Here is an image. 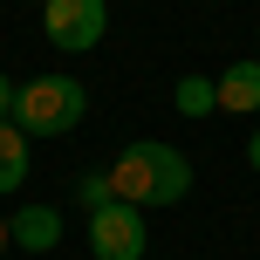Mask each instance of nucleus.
<instances>
[{
    "label": "nucleus",
    "mask_w": 260,
    "mask_h": 260,
    "mask_svg": "<svg viewBox=\"0 0 260 260\" xmlns=\"http://www.w3.org/2000/svg\"><path fill=\"white\" fill-rule=\"evenodd\" d=\"M41 27H48L55 48L82 55V48H96L110 35V7L103 0H41Z\"/></svg>",
    "instance_id": "obj_4"
},
{
    "label": "nucleus",
    "mask_w": 260,
    "mask_h": 260,
    "mask_svg": "<svg viewBox=\"0 0 260 260\" xmlns=\"http://www.w3.org/2000/svg\"><path fill=\"white\" fill-rule=\"evenodd\" d=\"M219 110L260 117V62H233V69L219 76Z\"/></svg>",
    "instance_id": "obj_6"
},
{
    "label": "nucleus",
    "mask_w": 260,
    "mask_h": 260,
    "mask_svg": "<svg viewBox=\"0 0 260 260\" xmlns=\"http://www.w3.org/2000/svg\"><path fill=\"white\" fill-rule=\"evenodd\" d=\"M82 199H89V206H110V199H117V185H110V171H89V178H82Z\"/></svg>",
    "instance_id": "obj_9"
},
{
    "label": "nucleus",
    "mask_w": 260,
    "mask_h": 260,
    "mask_svg": "<svg viewBox=\"0 0 260 260\" xmlns=\"http://www.w3.org/2000/svg\"><path fill=\"white\" fill-rule=\"evenodd\" d=\"M110 185H117V199H130V206H178L192 192V165H185L178 144L137 137V144H123L110 157Z\"/></svg>",
    "instance_id": "obj_1"
},
{
    "label": "nucleus",
    "mask_w": 260,
    "mask_h": 260,
    "mask_svg": "<svg viewBox=\"0 0 260 260\" xmlns=\"http://www.w3.org/2000/svg\"><path fill=\"white\" fill-rule=\"evenodd\" d=\"M247 165H253V171H260V130H253V144H247Z\"/></svg>",
    "instance_id": "obj_11"
},
{
    "label": "nucleus",
    "mask_w": 260,
    "mask_h": 260,
    "mask_svg": "<svg viewBox=\"0 0 260 260\" xmlns=\"http://www.w3.org/2000/svg\"><path fill=\"white\" fill-rule=\"evenodd\" d=\"M171 103H178V117H206V110H219V82H206V76H178Z\"/></svg>",
    "instance_id": "obj_8"
},
{
    "label": "nucleus",
    "mask_w": 260,
    "mask_h": 260,
    "mask_svg": "<svg viewBox=\"0 0 260 260\" xmlns=\"http://www.w3.org/2000/svg\"><path fill=\"white\" fill-rule=\"evenodd\" d=\"M82 110H89V89H82L76 76H35L14 96V123H21L27 137H62V130L82 123Z\"/></svg>",
    "instance_id": "obj_2"
},
{
    "label": "nucleus",
    "mask_w": 260,
    "mask_h": 260,
    "mask_svg": "<svg viewBox=\"0 0 260 260\" xmlns=\"http://www.w3.org/2000/svg\"><path fill=\"white\" fill-rule=\"evenodd\" d=\"M144 247H151L144 206H130V199L89 206V253H96V260H144Z\"/></svg>",
    "instance_id": "obj_3"
},
{
    "label": "nucleus",
    "mask_w": 260,
    "mask_h": 260,
    "mask_svg": "<svg viewBox=\"0 0 260 260\" xmlns=\"http://www.w3.org/2000/svg\"><path fill=\"white\" fill-rule=\"evenodd\" d=\"M7 233H14V247H27V253H55L62 247V212L55 206H21L7 219Z\"/></svg>",
    "instance_id": "obj_5"
},
{
    "label": "nucleus",
    "mask_w": 260,
    "mask_h": 260,
    "mask_svg": "<svg viewBox=\"0 0 260 260\" xmlns=\"http://www.w3.org/2000/svg\"><path fill=\"white\" fill-rule=\"evenodd\" d=\"M14 96H21V82H7V76H0V123H14Z\"/></svg>",
    "instance_id": "obj_10"
},
{
    "label": "nucleus",
    "mask_w": 260,
    "mask_h": 260,
    "mask_svg": "<svg viewBox=\"0 0 260 260\" xmlns=\"http://www.w3.org/2000/svg\"><path fill=\"white\" fill-rule=\"evenodd\" d=\"M7 240H14V233H7V219H0V253H7Z\"/></svg>",
    "instance_id": "obj_12"
},
{
    "label": "nucleus",
    "mask_w": 260,
    "mask_h": 260,
    "mask_svg": "<svg viewBox=\"0 0 260 260\" xmlns=\"http://www.w3.org/2000/svg\"><path fill=\"white\" fill-rule=\"evenodd\" d=\"M27 130L21 123H0V192H21L27 185Z\"/></svg>",
    "instance_id": "obj_7"
}]
</instances>
